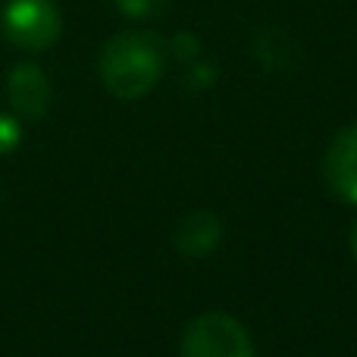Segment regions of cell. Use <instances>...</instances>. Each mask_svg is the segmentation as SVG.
Returning a JSON list of instances; mask_svg holds the SVG:
<instances>
[{
    "mask_svg": "<svg viewBox=\"0 0 357 357\" xmlns=\"http://www.w3.org/2000/svg\"><path fill=\"white\" fill-rule=\"evenodd\" d=\"M0 29L16 47L47 50L60 38L63 16L54 0H6L0 10Z\"/></svg>",
    "mask_w": 357,
    "mask_h": 357,
    "instance_id": "2",
    "label": "cell"
},
{
    "mask_svg": "<svg viewBox=\"0 0 357 357\" xmlns=\"http://www.w3.org/2000/svg\"><path fill=\"white\" fill-rule=\"evenodd\" d=\"M323 169H326L333 195L348 204H357V126H348L333 138Z\"/></svg>",
    "mask_w": 357,
    "mask_h": 357,
    "instance_id": "4",
    "label": "cell"
},
{
    "mask_svg": "<svg viewBox=\"0 0 357 357\" xmlns=\"http://www.w3.org/2000/svg\"><path fill=\"white\" fill-rule=\"evenodd\" d=\"M13 110L22 119H41L50 107V82L35 63H19L6 82Z\"/></svg>",
    "mask_w": 357,
    "mask_h": 357,
    "instance_id": "5",
    "label": "cell"
},
{
    "mask_svg": "<svg viewBox=\"0 0 357 357\" xmlns=\"http://www.w3.org/2000/svg\"><path fill=\"white\" fill-rule=\"evenodd\" d=\"M182 357H254V345L235 317L201 314L185 326Z\"/></svg>",
    "mask_w": 357,
    "mask_h": 357,
    "instance_id": "3",
    "label": "cell"
},
{
    "mask_svg": "<svg viewBox=\"0 0 357 357\" xmlns=\"http://www.w3.org/2000/svg\"><path fill=\"white\" fill-rule=\"evenodd\" d=\"M19 144V123L10 116H0V154L13 151Z\"/></svg>",
    "mask_w": 357,
    "mask_h": 357,
    "instance_id": "8",
    "label": "cell"
},
{
    "mask_svg": "<svg viewBox=\"0 0 357 357\" xmlns=\"http://www.w3.org/2000/svg\"><path fill=\"white\" fill-rule=\"evenodd\" d=\"M220 245V222L207 210H195V213L182 216L176 226V248L182 254L201 257V254L213 251Z\"/></svg>",
    "mask_w": 357,
    "mask_h": 357,
    "instance_id": "6",
    "label": "cell"
},
{
    "mask_svg": "<svg viewBox=\"0 0 357 357\" xmlns=\"http://www.w3.org/2000/svg\"><path fill=\"white\" fill-rule=\"evenodd\" d=\"M116 10H123L126 16H135V19H148L157 16V13L167 6V0H113Z\"/></svg>",
    "mask_w": 357,
    "mask_h": 357,
    "instance_id": "7",
    "label": "cell"
},
{
    "mask_svg": "<svg viewBox=\"0 0 357 357\" xmlns=\"http://www.w3.org/2000/svg\"><path fill=\"white\" fill-rule=\"evenodd\" d=\"M351 254H354V260H357V220H354V226H351Z\"/></svg>",
    "mask_w": 357,
    "mask_h": 357,
    "instance_id": "9",
    "label": "cell"
},
{
    "mask_svg": "<svg viewBox=\"0 0 357 357\" xmlns=\"http://www.w3.org/2000/svg\"><path fill=\"white\" fill-rule=\"evenodd\" d=\"M100 79L107 91L123 100H135L157 85L163 73V47L148 31H123L100 50Z\"/></svg>",
    "mask_w": 357,
    "mask_h": 357,
    "instance_id": "1",
    "label": "cell"
}]
</instances>
